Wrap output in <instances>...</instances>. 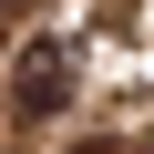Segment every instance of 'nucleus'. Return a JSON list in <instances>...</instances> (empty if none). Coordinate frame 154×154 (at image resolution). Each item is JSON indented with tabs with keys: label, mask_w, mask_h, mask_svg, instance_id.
I'll return each instance as SVG.
<instances>
[{
	"label": "nucleus",
	"mask_w": 154,
	"mask_h": 154,
	"mask_svg": "<svg viewBox=\"0 0 154 154\" xmlns=\"http://www.w3.org/2000/svg\"><path fill=\"white\" fill-rule=\"evenodd\" d=\"M72 103V41H21L11 51V113L21 123H51Z\"/></svg>",
	"instance_id": "obj_1"
},
{
	"label": "nucleus",
	"mask_w": 154,
	"mask_h": 154,
	"mask_svg": "<svg viewBox=\"0 0 154 154\" xmlns=\"http://www.w3.org/2000/svg\"><path fill=\"white\" fill-rule=\"evenodd\" d=\"M0 11H11V0H0Z\"/></svg>",
	"instance_id": "obj_2"
}]
</instances>
